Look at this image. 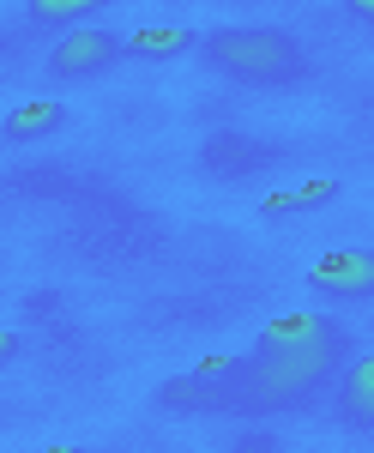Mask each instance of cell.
<instances>
[{
    "label": "cell",
    "mask_w": 374,
    "mask_h": 453,
    "mask_svg": "<svg viewBox=\"0 0 374 453\" xmlns=\"http://www.w3.org/2000/svg\"><path fill=\"white\" fill-rule=\"evenodd\" d=\"M320 453H332V448H320Z\"/></svg>",
    "instance_id": "2e32d148"
},
{
    "label": "cell",
    "mask_w": 374,
    "mask_h": 453,
    "mask_svg": "<svg viewBox=\"0 0 374 453\" xmlns=\"http://www.w3.org/2000/svg\"><path fill=\"white\" fill-rule=\"evenodd\" d=\"M97 12H103V0H25V25L31 31H55V36L91 25Z\"/></svg>",
    "instance_id": "9c48e42d"
},
{
    "label": "cell",
    "mask_w": 374,
    "mask_h": 453,
    "mask_svg": "<svg viewBox=\"0 0 374 453\" xmlns=\"http://www.w3.org/2000/svg\"><path fill=\"white\" fill-rule=\"evenodd\" d=\"M121 55H127V49H121V31H109V25H79V31L55 36L42 73H49L55 85H85V79L109 73Z\"/></svg>",
    "instance_id": "3957f363"
},
{
    "label": "cell",
    "mask_w": 374,
    "mask_h": 453,
    "mask_svg": "<svg viewBox=\"0 0 374 453\" xmlns=\"http://www.w3.org/2000/svg\"><path fill=\"white\" fill-rule=\"evenodd\" d=\"M308 290L326 303H369L374 296V248H332L308 266Z\"/></svg>",
    "instance_id": "277c9868"
},
{
    "label": "cell",
    "mask_w": 374,
    "mask_h": 453,
    "mask_svg": "<svg viewBox=\"0 0 374 453\" xmlns=\"http://www.w3.org/2000/svg\"><path fill=\"white\" fill-rule=\"evenodd\" d=\"M42 453H91V448H79V441H67V448H42Z\"/></svg>",
    "instance_id": "9a60e30c"
},
{
    "label": "cell",
    "mask_w": 374,
    "mask_h": 453,
    "mask_svg": "<svg viewBox=\"0 0 374 453\" xmlns=\"http://www.w3.org/2000/svg\"><path fill=\"white\" fill-rule=\"evenodd\" d=\"M224 453H230V448H224Z\"/></svg>",
    "instance_id": "e0dca14e"
},
{
    "label": "cell",
    "mask_w": 374,
    "mask_h": 453,
    "mask_svg": "<svg viewBox=\"0 0 374 453\" xmlns=\"http://www.w3.org/2000/svg\"><path fill=\"white\" fill-rule=\"evenodd\" d=\"M241 357H248V350H241ZM241 357H205L200 369H194V381L211 387L218 399H230V387H236V375H241Z\"/></svg>",
    "instance_id": "7c38bea8"
},
{
    "label": "cell",
    "mask_w": 374,
    "mask_h": 453,
    "mask_svg": "<svg viewBox=\"0 0 374 453\" xmlns=\"http://www.w3.org/2000/svg\"><path fill=\"white\" fill-rule=\"evenodd\" d=\"M200 55L211 73L254 85V91H284L308 73V49L296 31L284 25H218L200 31Z\"/></svg>",
    "instance_id": "7a4b0ae2"
},
{
    "label": "cell",
    "mask_w": 374,
    "mask_h": 453,
    "mask_svg": "<svg viewBox=\"0 0 374 453\" xmlns=\"http://www.w3.org/2000/svg\"><path fill=\"white\" fill-rule=\"evenodd\" d=\"M339 423L374 429V357H350L339 369Z\"/></svg>",
    "instance_id": "5b68a950"
},
{
    "label": "cell",
    "mask_w": 374,
    "mask_h": 453,
    "mask_svg": "<svg viewBox=\"0 0 374 453\" xmlns=\"http://www.w3.org/2000/svg\"><path fill=\"white\" fill-rule=\"evenodd\" d=\"M67 127V104H25L6 115V127H0V140L6 145H36L49 140V134H61Z\"/></svg>",
    "instance_id": "8fae6325"
},
{
    "label": "cell",
    "mask_w": 374,
    "mask_h": 453,
    "mask_svg": "<svg viewBox=\"0 0 374 453\" xmlns=\"http://www.w3.org/2000/svg\"><path fill=\"white\" fill-rule=\"evenodd\" d=\"M344 188L332 181V175H320V181H302V188H284V194H266L260 200V218H272V224H284V218H302V211H320L332 206Z\"/></svg>",
    "instance_id": "ba28073f"
},
{
    "label": "cell",
    "mask_w": 374,
    "mask_h": 453,
    "mask_svg": "<svg viewBox=\"0 0 374 453\" xmlns=\"http://www.w3.org/2000/svg\"><path fill=\"white\" fill-rule=\"evenodd\" d=\"M205 170L211 175H241V170H260V164H272L278 151L260 140H241V134H211V140L200 145Z\"/></svg>",
    "instance_id": "8992f818"
},
{
    "label": "cell",
    "mask_w": 374,
    "mask_h": 453,
    "mask_svg": "<svg viewBox=\"0 0 374 453\" xmlns=\"http://www.w3.org/2000/svg\"><path fill=\"white\" fill-rule=\"evenodd\" d=\"M350 12H356V19H363V25L374 31V0H350Z\"/></svg>",
    "instance_id": "5bb4252c"
},
{
    "label": "cell",
    "mask_w": 374,
    "mask_h": 453,
    "mask_svg": "<svg viewBox=\"0 0 374 453\" xmlns=\"http://www.w3.org/2000/svg\"><path fill=\"white\" fill-rule=\"evenodd\" d=\"M157 411H170V418H224V399L200 387L194 375H175V381L157 387Z\"/></svg>",
    "instance_id": "30bf717a"
},
{
    "label": "cell",
    "mask_w": 374,
    "mask_h": 453,
    "mask_svg": "<svg viewBox=\"0 0 374 453\" xmlns=\"http://www.w3.org/2000/svg\"><path fill=\"white\" fill-rule=\"evenodd\" d=\"M121 49L139 61H175V55H200V31L187 25H145V31L121 36Z\"/></svg>",
    "instance_id": "52a82bcc"
},
{
    "label": "cell",
    "mask_w": 374,
    "mask_h": 453,
    "mask_svg": "<svg viewBox=\"0 0 374 453\" xmlns=\"http://www.w3.org/2000/svg\"><path fill=\"white\" fill-rule=\"evenodd\" d=\"M19 350H25V339H19V333H6V326H0V369H6V363H12V357H19Z\"/></svg>",
    "instance_id": "4fadbf2b"
},
{
    "label": "cell",
    "mask_w": 374,
    "mask_h": 453,
    "mask_svg": "<svg viewBox=\"0 0 374 453\" xmlns=\"http://www.w3.org/2000/svg\"><path fill=\"white\" fill-rule=\"evenodd\" d=\"M350 357V326L332 314H278L241 357V375L224 399V418H272L302 411L320 387L339 381Z\"/></svg>",
    "instance_id": "6da1fadb"
}]
</instances>
